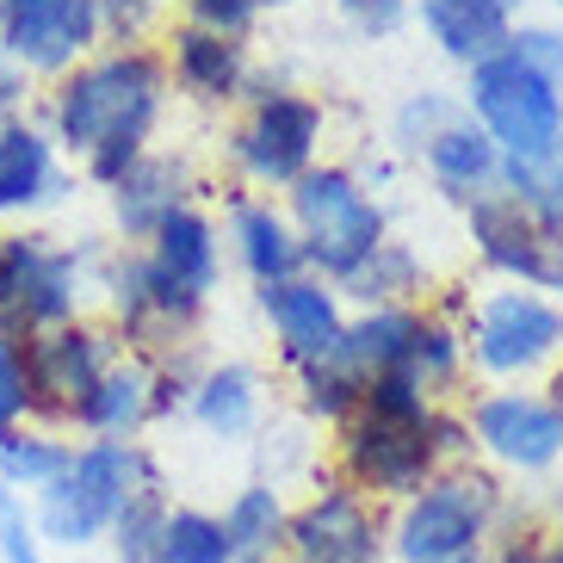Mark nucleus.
I'll return each mask as SVG.
<instances>
[{
  "instance_id": "nucleus-10",
  "label": "nucleus",
  "mask_w": 563,
  "mask_h": 563,
  "mask_svg": "<svg viewBox=\"0 0 563 563\" xmlns=\"http://www.w3.org/2000/svg\"><path fill=\"white\" fill-rule=\"evenodd\" d=\"M19 347H25V378H32V415H51V421H68L112 365V341L87 322L25 334Z\"/></svg>"
},
{
  "instance_id": "nucleus-3",
  "label": "nucleus",
  "mask_w": 563,
  "mask_h": 563,
  "mask_svg": "<svg viewBox=\"0 0 563 563\" xmlns=\"http://www.w3.org/2000/svg\"><path fill=\"white\" fill-rule=\"evenodd\" d=\"M155 483V464L131 446V440H93V446H75L68 471L37 489V532L56 539V545L81 551L93 539L112 532V520L124 514V501Z\"/></svg>"
},
{
  "instance_id": "nucleus-23",
  "label": "nucleus",
  "mask_w": 563,
  "mask_h": 563,
  "mask_svg": "<svg viewBox=\"0 0 563 563\" xmlns=\"http://www.w3.org/2000/svg\"><path fill=\"white\" fill-rule=\"evenodd\" d=\"M150 415H155L150 372H143V365H106V378L87 390L81 409L68 415V421L87 428V433H100V440H131Z\"/></svg>"
},
{
  "instance_id": "nucleus-52",
  "label": "nucleus",
  "mask_w": 563,
  "mask_h": 563,
  "mask_svg": "<svg viewBox=\"0 0 563 563\" xmlns=\"http://www.w3.org/2000/svg\"><path fill=\"white\" fill-rule=\"evenodd\" d=\"M558 563H563V551H558Z\"/></svg>"
},
{
  "instance_id": "nucleus-22",
  "label": "nucleus",
  "mask_w": 563,
  "mask_h": 563,
  "mask_svg": "<svg viewBox=\"0 0 563 563\" xmlns=\"http://www.w3.org/2000/svg\"><path fill=\"white\" fill-rule=\"evenodd\" d=\"M415 334H421V316L402 310V303H390V310H365L360 322H347V329H341L334 360H341L353 378L365 384V378H378V372H390V365H409Z\"/></svg>"
},
{
  "instance_id": "nucleus-33",
  "label": "nucleus",
  "mask_w": 563,
  "mask_h": 563,
  "mask_svg": "<svg viewBox=\"0 0 563 563\" xmlns=\"http://www.w3.org/2000/svg\"><path fill=\"white\" fill-rule=\"evenodd\" d=\"M298 384H303V409L322 415V421H347V415H360L365 384L353 378L341 360H310V365H298Z\"/></svg>"
},
{
  "instance_id": "nucleus-8",
  "label": "nucleus",
  "mask_w": 563,
  "mask_h": 563,
  "mask_svg": "<svg viewBox=\"0 0 563 563\" xmlns=\"http://www.w3.org/2000/svg\"><path fill=\"white\" fill-rule=\"evenodd\" d=\"M100 44V0H0V63L19 75H56Z\"/></svg>"
},
{
  "instance_id": "nucleus-44",
  "label": "nucleus",
  "mask_w": 563,
  "mask_h": 563,
  "mask_svg": "<svg viewBox=\"0 0 563 563\" xmlns=\"http://www.w3.org/2000/svg\"><path fill=\"white\" fill-rule=\"evenodd\" d=\"M13 100H19V68L0 63V118H13Z\"/></svg>"
},
{
  "instance_id": "nucleus-7",
  "label": "nucleus",
  "mask_w": 563,
  "mask_h": 563,
  "mask_svg": "<svg viewBox=\"0 0 563 563\" xmlns=\"http://www.w3.org/2000/svg\"><path fill=\"white\" fill-rule=\"evenodd\" d=\"M496 520V483L483 471H459V477L428 483L421 496L402 508L397 520V551L402 563H446V558H471L477 539Z\"/></svg>"
},
{
  "instance_id": "nucleus-2",
  "label": "nucleus",
  "mask_w": 563,
  "mask_h": 563,
  "mask_svg": "<svg viewBox=\"0 0 563 563\" xmlns=\"http://www.w3.org/2000/svg\"><path fill=\"white\" fill-rule=\"evenodd\" d=\"M217 285V223L192 205L150 235V254H124L112 266V310L131 341H167L205 310Z\"/></svg>"
},
{
  "instance_id": "nucleus-6",
  "label": "nucleus",
  "mask_w": 563,
  "mask_h": 563,
  "mask_svg": "<svg viewBox=\"0 0 563 563\" xmlns=\"http://www.w3.org/2000/svg\"><path fill=\"white\" fill-rule=\"evenodd\" d=\"M81 254L56 249L51 235H0V310L13 334H44L81 310Z\"/></svg>"
},
{
  "instance_id": "nucleus-35",
  "label": "nucleus",
  "mask_w": 563,
  "mask_h": 563,
  "mask_svg": "<svg viewBox=\"0 0 563 563\" xmlns=\"http://www.w3.org/2000/svg\"><path fill=\"white\" fill-rule=\"evenodd\" d=\"M32 421V378H25V347L0 341V433Z\"/></svg>"
},
{
  "instance_id": "nucleus-11",
  "label": "nucleus",
  "mask_w": 563,
  "mask_h": 563,
  "mask_svg": "<svg viewBox=\"0 0 563 563\" xmlns=\"http://www.w3.org/2000/svg\"><path fill=\"white\" fill-rule=\"evenodd\" d=\"M316 143H322V106L303 93H261L242 136H235V155L254 180L298 186L316 167Z\"/></svg>"
},
{
  "instance_id": "nucleus-50",
  "label": "nucleus",
  "mask_w": 563,
  "mask_h": 563,
  "mask_svg": "<svg viewBox=\"0 0 563 563\" xmlns=\"http://www.w3.org/2000/svg\"><path fill=\"white\" fill-rule=\"evenodd\" d=\"M558 514H563V496H558Z\"/></svg>"
},
{
  "instance_id": "nucleus-46",
  "label": "nucleus",
  "mask_w": 563,
  "mask_h": 563,
  "mask_svg": "<svg viewBox=\"0 0 563 563\" xmlns=\"http://www.w3.org/2000/svg\"><path fill=\"white\" fill-rule=\"evenodd\" d=\"M0 341H19V334H13V322H7V310H0Z\"/></svg>"
},
{
  "instance_id": "nucleus-26",
  "label": "nucleus",
  "mask_w": 563,
  "mask_h": 563,
  "mask_svg": "<svg viewBox=\"0 0 563 563\" xmlns=\"http://www.w3.org/2000/svg\"><path fill=\"white\" fill-rule=\"evenodd\" d=\"M68 459H75V446L56 440V433H37V428L0 433V483L7 489H51L68 471Z\"/></svg>"
},
{
  "instance_id": "nucleus-20",
  "label": "nucleus",
  "mask_w": 563,
  "mask_h": 563,
  "mask_svg": "<svg viewBox=\"0 0 563 563\" xmlns=\"http://www.w3.org/2000/svg\"><path fill=\"white\" fill-rule=\"evenodd\" d=\"M421 155H428L433 180L452 186L459 199H483L489 186H501V150L477 131L471 112H459L452 124H440V131L421 143Z\"/></svg>"
},
{
  "instance_id": "nucleus-47",
  "label": "nucleus",
  "mask_w": 563,
  "mask_h": 563,
  "mask_svg": "<svg viewBox=\"0 0 563 563\" xmlns=\"http://www.w3.org/2000/svg\"><path fill=\"white\" fill-rule=\"evenodd\" d=\"M446 563H483V558H477V551H471V558H446Z\"/></svg>"
},
{
  "instance_id": "nucleus-36",
  "label": "nucleus",
  "mask_w": 563,
  "mask_h": 563,
  "mask_svg": "<svg viewBox=\"0 0 563 563\" xmlns=\"http://www.w3.org/2000/svg\"><path fill=\"white\" fill-rule=\"evenodd\" d=\"M508 56H520L527 68H539L545 81L563 87V32H558V25H514Z\"/></svg>"
},
{
  "instance_id": "nucleus-29",
  "label": "nucleus",
  "mask_w": 563,
  "mask_h": 563,
  "mask_svg": "<svg viewBox=\"0 0 563 563\" xmlns=\"http://www.w3.org/2000/svg\"><path fill=\"white\" fill-rule=\"evenodd\" d=\"M162 527H167V501H162V483H143L124 514L112 520V551L118 563H162Z\"/></svg>"
},
{
  "instance_id": "nucleus-13",
  "label": "nucleus",
  "mask_w": 563,
  "mask_h": 563,
  "mask_svg": "<svg viewBox=\"0 0 563 563\" xmlns=\"http://www.w3.org/2000/svg\"><path fill=\"white\" fill-rule=\"evenodd\" d=\"M341 459H347V477L360 483V489H378V496H421L433 483L440 452L428 446V421H421V428H397V421L353 415L347 440H341Z\"/></svg>"
},
{
  "instance_id": "nucleus-28",
  "label": "nucleus",
  "mask_w": 563,
  "mask_h": 563,
  "mask_svg": "<svg viewBox=\"0 0 563 563\" xmlns=\"http://www.w3.org/2000/svg\"><path fill=\"white\" fill-rule=\"evenodd\" d=\"M347 291L365 303V310H390L397 298L421 291V254L402 249V242H384V249L347 279Z\"/></svg>"
},
{
  "instance_id": "nucleus-32",
  "label": "nucleus",
  "mask_w": 563,
  "mask_h": 563,
  "mask_svg": "<svg viewBox=\"0 0 563 563\" xmlns=\"http://www.w3.org/2000/svg\"><path fill=\"white\" fill-rule=\"evenodd\" d=\"M360 415H372V421H397V428H421V421L433 415L428 384L415 378L409 365H390V372H378V378H365Z\"/></svg>"
},
{
  "instance_id": "nucleus-15",
  "label": "nucleus",
  "mask_w": 563,
  "mask_h": 563,
  "mask_svg": "<svg viewBox=\"0 0 563 563\" xmlns=\"http://www.w3.org/2000/svg\"><path fill=\"white\" fill-rule=\"evenodd\" d=\"M261 303H266V322L279 334V347L291 365H310V360H334L341 347V298H334L322 279H279V285H261Z\"/></svg>"
},
{
  "instance_id": "nucleus-37",
  "label": "nucleus",
  "mask_w": 563,
  "mask_h": 563,
  "mask_svg": "<svg viewBox=\"0 0 563 563\" xmlns=\"http://www.w3.org/2000/svg\"><path fill=\"white\" fill-rule=\"evenodd\" d=\"M0 558L7 563H44V551H37V527L25 520V508H19V496L0 483Z\"/></svg>"
},
{
  "instance_id": "nucleus-24",
  "label": "nucleus",
  "mask_w": 563,
  "mask_h": 563,
  "mask_svg": "<svg viewBox=\"0 0 563 563\" xmlns=\"http://www.w3.org/2000/svg\"><path fill=\"white\" fill-rule=\"evenodd\" d=\"M235 254H242V266L261 285H279V279H298L303 273L298 230L273 205H235Z\"/></svg>"
},
{
  "instance_id": "nucleus-43",
  "label": "nucleus",
  "mask_w": 563,
  "mask_h": 563,
  "mask_svg": "<svg viewBox=\"0 0 563 563\" xmlns=\"http://www.w3.org/2000/svg\"><path fill=\"white\" fill-rule=\"evenodd\" d=\"M501 563H558V551H545L539 539H514L508 558H501Z\"/></svg>"
},
{
  "instance_id": "nucleus-1",
  "label": "nucleus",
  "mask_w": 563,
  "mask_h": 563,
  "mask_svg": "<svg viewBox=\"0 0 563 563\" xmlns=\"http://www.w3.org/2000/svg\"><path fill=\"white\" fill-rule=\"evenodd\" d=\"M167 100V68L150 51H112L75 63L51 93L56 150L81 155L100 186H118L136 155H150V131Z\"/></svg>"
},
{
  "instance_id": "nucleus-39",
  "label": "nucleus",
  "mask_w": 563,
  "mask_h": 563,
  "mask_svg": "<svg viewBox=\"0 0 563 563\" xmlns=\"http://www.w3.org/2000/svg\"><path fill=\"white\" fill-rule=\"evenodd\" d=\"M186 13L199 32H217V37H242L261 19V0H186Z\"/></svg>"
},
{
  "instance_id": "nucleus-49",
  "label": "nucleus",
  "mask_w": 563,
  "mask_h": 563,
  "mask_svg": "<svg viewBox=\"0 0 563 563\" xmlns=\"http://www.w3.org/2000/svg\"><path fill=\"white\" fill-rule=\"evenodd\" d=\"M235 563H266V558H235Z\"/></svg>"
},
{
  "instance_id": "nucleus-12",
  "label": "nucleus",
  "mask_w": 563,
  "mask_h": 563,
  "mask_svg": "<svg viewBox=\"0 0 563 563\" xmlns=\"http://www.w3.org/2000/svg\"><path fill=\"white\" fill-rule=\"evenodd\" d=\"M563 347V310L539 291H496L471 322V353L483 372H532Z\"/></svg>"
},
{
  "instance_id": "nucleus-34",
  "label": "nucleus",
  "mask_w": 563,
  "mask_h": 563,
  "mask_svg": "<svg viewBox=\"0 0 563 563\" xmlns=\"http://www.w3.org/2000/svg\"><path fill=\"white\" fill-rule=\"evenodd\" d=\"M459 353L464 341L446 329V322H433V316H421V334H415V347H409V372L421 384H446L452 372H459Z\"/></svg>"
},
{
  "instance_id": "nucleus-14",
  "label": "nucleus",
  "mask_w": 563,
  "mask_h": 563,
  "mask_svg": "<svg viewBox=\"0 0 563 563\" xmlns=\"http://www.w3.org/2000/svg\"><path fill=\"white\" fill-rule=\"evenodd\" d=\"M471 428H477V446L496 452L514 471H545L563 452V409L551 397H527V390L483 397Z\"/></svg>"
},
{
  "instance_id": "nucleus-18",
  "label": "nucleus",
  "mask_w": 563,
  "mask_h": 563,
  "mask_svg": "<svg viewBox=\"0 0 563 563\" xmlns=\"http://www.w3.org/2000/svg\"><path fill=\"white\" fill-rule=\"evenodd\" d=\"M415 7H421L428 37L464 68L501 56L514 37V7H501V0H415Z\"/></svg>"
},
{
  "instance_id": "nucleus-41",
  "label": "nucleus",
  "mask_w": 563,
  "mask_h": 563,
  "mask_svg": "<svg viewBox=\"0 0 563 563\" xmlns=\"http://www.w3.org/2000/svg\"><path fill=\"white\" fill-rule=\"evenodd\" d=\"M353 19H360L365 32H397L402 13H409V0H341Z\"/></svg>"
},
{
  "instance_id": "nucleus-21",
  "label": "nucleus",
  "mask_w": 563,
  "mask_h": 563,
  "mask_svg": "<svg viewBox=\"0 0 563 563\" xmlns=\"http://www.w3.org/2000/svg\"><path fill=\"white\" fill-rule=\"evenodd\" d=\"M174 81L192 93V100H235L249 87V56L235 37L199 32V25H180L174 32Z\"/></svg>"
},
{
  "instance_id": "nucleus-53",
  "label": "nucleus",
  "mask_w": 563,
  "mask_h": 563,
  "mask_svg": "<svg viewBox=\"0 0 563 563\" xmlns=\"http://www.w3.org/2000/svg\"><path fill=\"white\" fill-rule=\"evenodd\" d=\"M558 7H563V0H558Z\"/></svg>"
},
{
  "instance_id": "nucleus-38",
  "label": "nucleus",
  "mask_w": 563,
  "mask_h": 563,
  "mask_svg": "<svg viewBox=\"0 0 563 563\" xmlns=\"http://www.w3.org/2000/svg\"><path fill=\"white\" fill-rule=\"evenodd\" d=\"M459 112H464V106L446 100V93H421V100H409L397 112V131H402V143H409V150H421V143H428L440 124H452Z\"/></svg>"
},
{
  "instance_id": "nucleus-9",
  "label": "nucleus",
  "mask_w": 563,
  "mask_h": 563,
  "mask_svg": "<svg viewBox=\"0 0 563 563\" xmlns=\"http://www.w3.org/2000/svg\"><path fill=\"white\" fill-rule=\"evenodd\" d=\"M471 242L496 273L532 285V291H563V223L532 217L508 192L471 199Z\"/></svg>"
},
{
  "instance_id": "nucleus-5",
  "label": "nucleus",
  "mask_w": 563,
  "mask_h": 563,
  "mask_svg": "<svg viewBox=\"0 0 563 563\" xmlns=\"http://www.w3.org/2000/svg\"><path fill=\"white\" fill-rule=\"evenodd\" d=\"M464 112L501 150V162H532V155H551L563 143V87L508 51L471 68V106Z\"/></svg>"
},
{
  "instance_id": "nucleus-30",
  "label": "nucleus",
  "mask_w": 563,
  "mask_h": 563,
  "mask_svg": "<svg viewBox=\"0 0 563 563\" xmlns=\"http://www.w3.org/2000/svg\"><path fill=\"white\" fill-rule=\"evenodd\" d=\"M162 563H235V545L217 514L199 508H167V527H162Z\"/></svg>"
},
{
  "instance_id": "nucleus-51",
  "label": "nucleus",
  "mask_w": 563,
  "mask_h": 563,
  "mask_svg": "<svg viewBox=\"0 0 563 563\" xmlns=\"http://www.w3.org/2000/svg\"><path fill=\"white\" fill-rule=\"evenodd\" d=\"M501 7H514V0H501Z\"/></svg>"
},
{
  "instance_id": "nucleus-25",
  "label": "nucleus",
  "mask_w": 563,
  "mask_h": 563,
  "mask_svg": "<svg viewBox=\"0 0 563 563\" xmlns=\"http://www.w3.org/2000/svg\"><path fill=\"white\" fill-rule=\"evenodd\" d=\"M192 415H199L211 433L223 440H242L254 428V415H261V384H254L249 365H217L192 384Z\"/></svg>"
},
{
  "instance_id": "nucleus-48",
  "label": "nucleus",
  "mask_w": 563,
  "mask_h": 563,
  "mask_svg": "<svg viewBox=\"0 0 563 563\" xmlns=\"http://www.w3.org/2000/svg\"><path fill=\"white\" fill-rule=\"evenodd\" d=\"M266 7H291V0H261V13H266Z\"/></svg>"
},
{
  "instance_id": "nucleus-19",
  "label": "nucleus",
  "mask_w": 563,
  "mask_h": 563,
  "mask_svg": "<svg viewBox=\"0 0 563 563\" xmlns=\"http://www.w3.org/2000/svg\"><path fill=\"white\" fill-rule=\"evenodd\" d=\"M180 205H186V162H167V155H136V162L124 167V180L112 186L118 230L143 235V242H150Z\"/></svg>"
},
{
  "instance_id": "nucleus-40",
  "label": "nucleus",
  "mask_w": 563,
  "mask_h": 563,
  "mask_svg": "<svg viewBox=\"0 0 563 563\" xmlns=\"http://www.w3.org/2000/svg\"><path fill=\"white\" fill-rule=\"evenodd\" d=\"M150 19H155V0H100V32H112L131 51H136V37L150 32Z\"/></svg>"
},
{
  "instance_id": "nucleus-45",
  "label": "nucleus",
  "mask_w": 563,
  "mask_h": 563,
  "mask_svg": "<svg viewBox=\"0 0 563 563\" xmlns=\"http://www.w3.org/2000/svg\"><path fill=\"white\" fill-rule=\"evenodd\" d=\"M551 402H558V409H563V372H558V378H551Z\"/></svg>"
},
{
  "instance_id": "nucleus-4",
  "label": "nucleus",
  "mask_w": 563,
  "mask_h": 563,
  "mask_svg": "<svg viewBox=\"0 0 563 563\" xmlns=\"http://www.w3.org/2000/svg\"><path fill=\"white\" fill-rule=\"evenodd\" d=\"M291 217H298L291 230H298L303 266H316L322 279H341V285L390 242L378 199L353 180L347 167H310L291 186Z\"/></svg>"
},
{
  "instance_id": "nucleus-17",
  "label": "nucleus",
  "mask_w": 563,
  "mask_h": 563,
  "mask_svg": "<svg viewBox=\"0 0 563 563\" xmlns=\"http://www.w3.org/2000/svg\"><path fill=\"white\" fill-rule=\"evenodd\" d=\"M63 192L56 167V136L37 131L32 118H0V217L7 211H37Z\"/></svg>"
},
{
  "instance_id": "nucleus-31",
  "label": "nucleus",
  "mask_w": 563,
  "mask_h": 563,
  "mask_svg": "<svg viewBox=\"0 0 563 563\" xmlns=\"http://www.w3.org/2000/svg\"><path fill=\"white\" fill-rule=\"evenodd\" d=\"M501 192L514 205H527L532 217L563 223V143L551 155H532V162H501Z\"/></svg>"
},
{
  "instance_id": "nucleus-16",
  "label": "nucleus",
  "mask_w": 563,
  "mask_h": 563,
  "mask_svg": "<svg viewBox=\"0 0 563 563\" xmlns=\"http://www.w3.org/2000/svg\"><path fill=\"white\" fill-rule=\"evenodd\" d=\"M298 563H378V520L353 489H329L285 520Z\"/></svg>"
},
{
  "instance_id": "nucleus-27",
  "label": "nucleus",
  "mask_w": 563,
  "mask_h": 563,
  "mask_svg": "<svg viewBox=\"0 0 563 563\" xmlns=\"http://www.w3.org/2000/svg\"><path fill=\"white\" fill-rule=\"evenodd\" d=\"M223 532H230L235 558H266V551L285 539V501H279V489L249 483V489L230 501V514H223Z\"/></svg>"
},
{
  "instance_id": "nucleus-42",
  "label": "nucleus",
  "mask_w": 563,
  "mask_h": 563,
  "mask_svg": "<svg viewBox=\"0 0 563 563\" xmlns=\"http://www.w3.org/2000/svg\"><path fill=\"white\" fill-rule=\"evenodd\" d=\"M428 446L446 459V452H464L471 446V428L464 421H452V415H428Z\"/></svg>"
}]
</instances>
